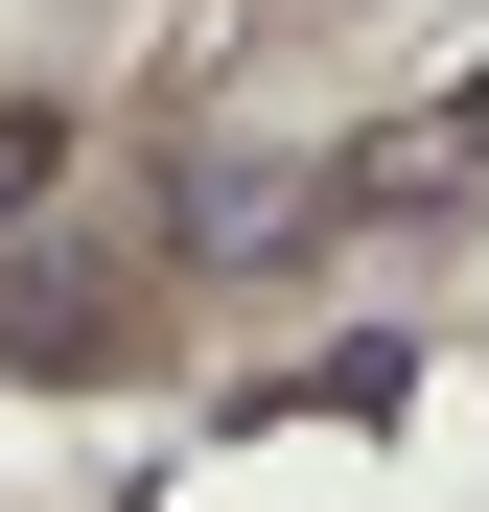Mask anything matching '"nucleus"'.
Wrapping results in <instances>:
<instances>
[{
	"mask_svg": "<svg viewBox=\"0 0 489 512\" xmlns=\"http://www.w3.org/2000/svg\"><path fill=\"white\" fill-rule=\"evenodd\" d=\"M443 140H489V70H466V117H443Z\"/></svg>",
	"mask_w": 489,
	"mask_h": 512,
	"instance_id": "nucleus-1",
	"label": "nucleus"
}]
</instances>
